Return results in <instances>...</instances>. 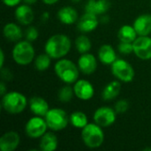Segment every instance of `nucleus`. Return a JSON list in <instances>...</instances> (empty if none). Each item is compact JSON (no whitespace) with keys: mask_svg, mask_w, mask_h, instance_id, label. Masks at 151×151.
I'll return each mask as SVG.
<instances>
[{"mask_svg":"<svg viewBox=\"0 0 151 151\" xmlns=\"http://www.w3.org/2000/svg\"><path fill=\"white\" fill-rule=\"evenodd\" d=\"M109 8L110 2L108 0H89L85 6V11L86 12L100 15L105 13Z\"/></svg>","mask_w":151,"mask_h":151,"instance_id":"19","label":"nucleus"},{"mask_svg":"<svg viewBox=\"0 0 151 151\" xmlns=\"http://www.w3.org/2000/svg\"><path fill=\"white\" fill-rule=\"evenodd\" d=\"M98 58L104 65H111L117 59L113 47L110 44H103L98 50Z\"/></svg>","mask_w":151,"mask_h":151,"instance_id":"21","label":"nucleus"},{"mask_svg":"<svg viewBox=\"0 0 151 151\" xmlns=\"http://www.w3.org/2000/svg\"><path fill=\"white\" fill-rule=\"evenodd\" d=\"M30 111L35 115L40 117H45L47 112L50 111L49 104L45 99L40 96H33L30 98L29 102Z\"/></svg>","mask_w":151,"mask_h":151,"instance_id":"16","label":"nucleus"},{"mask_svg":"<svg viewBox=\"0 0 151 151\" xmlns=\"http://www.w3.org/2000/svg\"><path fill=\"white\" fill-rule=\"evenodd\" d=\"M134 53L142 60L151 59V38L147 36H138L133 42Z\"/></svg>","mask_w":151,"mask_h":151,"instance_id":"10","label":"nucleus"},{"mask_svg":"<svg viewBox=\"0 0 151 151\" xmlns=\"http://www.w3.org/2000/svg\"><path fill=\"white\" fill-rule=\"evenodd\" d=\"M2 2L6 6L13 7V6H16V5L19 4V3L21 2V0H2Z\"/></svg>","mask_w":151,"mask_h":151,"instance_id":"33","label":"nucleus"},{"mask_svg":"<svg viewBox=\"0 0 151 151\" xmlns=\"http://www.w3.org/2000/svg\"><path fill=\"white\" fill-rule=\"evenodd\" d=\"M81 139L84 144L90 149H97L104 141V134L102 127L96 123H88L81 131Z\"/></svg>","mask_w":151,"mask_h":151,"instance_id":"3","label":"nucleus"},{"mask_svg":"<svg viewBox=\"0 0 151 151\" xmlns=\"http://www.w3.org/2000/svg\"><path fill=\"white\" fill-rule=\"evenodd\" d=\"M48 125L44 117L35 116L31 118L25 126L26 134L31 139L41 138L47 131Z\"/></svg>","mask_w":151,"mask_h":151,"instance_id":"8","label":"nucleus"},{"mask_svg":"<svg viewBox=\"0 0 151 151\" xmlns=\"http://www.w3.org/2000/svg\"><path fill=\"white\" fill-rule=\"evenodd\" d=\"M59 0H42V2L45 4H48V5H52V4H55L57 2H58Z\"/></svg>","mask_w":151,"mask_h":151,"instance_id":"36","label":"nucleus"},{"mask_svg":"<svg viewBox=\"0 0 151 151\" xmlns=\"http://www.w3.org/2000/svg\"><path fill=\"white\" fill-rule=\"evenodd\" d=\"M151 151V149L150 148H146V149H144V150H143V151Z\"/></svg>","mask_w":151,"mask_h":151,"instance_id":"39","label":"nucleus"},{"mask_svg":"<svg viewBox=\"0 0 151 151\" xmlns=\"http://www.w3.org/2000/svg\"><path fill=\"white\" fill-rule=\"evenodd\" d=\"M137 35H138L134 26H129V25L122 26L118 32V37L119 41L124 42H134L137 38Z\"/></svg>","mask_w":151,"mask_h":151,"instance_id":"24","label":"nucleus"},{"mask_svg":"<svg viewBox=\"0 0 151 151\" xmlns=\"http://www.w3.org/2000/svg\"><path fill=\"white\" fill-rule=\"evenodd\" d=\"M27 105V97L17 91L6 93L2 96V107L6 112L18 114L22 112Z\"/></svg>","mask_w":151,"mask_h":151,"instance_id":"4","label":"nucleus"},{"mask_svg":"<svg viewBox=\"0 0 151 151\" xmlns=\"http://www.w3.org/2000/svg\"><path fill=\"white\" fill-rule=\"evenodd\" d=\"M58 141L57 136L50 132H46L40 140V150L42 151H54L57 150Z\"/></svg>","mask_w":151,"mask_h":151,"instance_id":"22","label":"nucleus"},{"mask_svg":"<svg viewBox=\"0 0 151 151\" xmlns=\"http://www.w3.org/2000/svg\"><path fill=\"white\" fill-rule=\"evenodd\" d=\"M121 90V84L119 81H113L108 83L103 92H102V97L104 101H111L115 99Z\"/></svg>","mask_w":151,"mask_h":151,"instance_id":"23","label":"nucleus"},{"mask_svg":"<svg viewBox=\"0 0 151 151\" xmlns=\"http://www.w3.org/2000/svg\"><path fill=\"white\" fill-rule=\"evenodd\" d=\"M4 36L10 42H19L22 38V30L15 23L10 22L4 25L3 28Z\"/></svg>","mask_w":151,"mask_h":151,"instance_id":"20","label":"nucleus"},{"mask_svg":"<svg viewBox=\"0 0 151 151\" xmlns=\"http://www.w3.org/2000/svg\"><path fill=\"white\" fill-rule=\"evenodd\" d=\"M50 57L45 53V54H41L36 57L35 59V67L38 71H45L49 68L50 65Z\"/></svg>","mask_w":151,"mask_h":151,"instance_id":"27","label":"nucleus"},{"mask_svg":"<svg viewBox=\"0 0 151 151\" xmlns=\"http://www.w3.org/2000/svg\"><path fill=\"white\" fill-rule=\"evenodd\" d=\"M78 12L72 6H65L58 12V18L59 21L65 25L74 24L78 20Z\"/></svg>","mask_w":151,"mask_h":151,"instance_id":"18","label":"nucleus"},{"mask_svg":"<svg viewBox=\"0 0 151 151\" xmlns=\"http://www.w3.org/2000/svg\"><path fill=\"white\" fill-rule=\"evenodd\" d=\"M70 122L74 127L81 129L88 124L87 115L82 111L73 112L70 116Z\"/></svg>","mask_w":151,"mask_h":151,"instance_id":"25","label":"nucleus"},{"mask_svg":"<svg viewBox=\"0 0 151 151\" xmlns=\"http://www.w3.org/2000/svg\"><path fill=\"white\" fill-rule=\"evenodd\" d=\"M75 47H76V50L81 54H84V53H88L91 50L92 43H91V41L89 40V38L88 36L81 35L76 38Z\"/></svg>","mask_w":151,"mask_h":151,"instance_id":"26","label":"nucleus"},{"mask_svg":"<svg viewBox=\"0 0 151 151\" xmlns=\"http://www.w3.org/2000/svg\"><path fill=\"white\" fill-rule=\"evenodd\" d=\"M118 50L121 54L129 55L134 52V45L133 42H120L118 45Z\"/></svg>","mask_w":151,"mask_h":151,"instance_id":"29","label":"nucleus"},{"mask_svg":"<svg viewBox=\"0 0 151 151\" xmlns=\"http://www.w3.org/2000/svg\"><path fill=\"white\" fill-rule=\"evenodd\" d=\"M15 17L21 25H29L34 20V12L29 4H20L15 10Z\"/></svg>","mask_w":151,"mask_h":151,"instance_id":"17","label":"nucleus"},{"mask_svg":"<svg viewBox=\"0 0 151 151\" xmlns=\"http://www.w3.org/2000/svg\"><path fill=\"white\" fill-rule=\"evenodd\" d=\"M20 142V137L14 131L6 132L0 138L1 151H14Z\"/></svg>","mask_w":151,"mask_h":151,"instance_id":"14","label":"nucleus"},{"mask_svg":"<svg viewBox=\"0 0 151 151\" xmlns=\"http://www.w3.org/2000/svg\"><path fill=\"white\" fill-rule=\"evenodd\" d=\"M6 93H7V92H6L5 85H4V81H2L1 83H0V94H1V96H4Z\"/></svg>","mask_w":151,"mask_h":151,"instance_id":"34","label":"nucleus"},{"mask_svg":"<svg viewBox=\"0 0 151 151\" xmlns=\"http://www.w3.org/2000/svg\"><path fill=\"white\" fill-rule=\"evenodd\" d=\"M78 67L81 73L89 75L96 72L97 68V60L96 57L90 53L81 54L78 59Z\"/></svg>","mask_w":151,"mask_h":151,"instance_id":"12","label":"nucleus"},{"mask_svg":"<svg viewBox=\"0 0 151 151\" xmlns=\"http://www.w3.org/2000/svg\"><path fill=\"white\" fill-rule=\"evenodd\" d=\"M128 108H129L128 102L125 99H121L116 103L114 110L116 111L117 113H125L128 110Z\"/></svg>","mask_w":151,"mask_h":151,"instance_id":"30","label":"nucleus"},{"mask_svg":"<svg viewBox=\"0 0 151 151\" xmlns=\"http://www.w3.org/2000/svg\"><path fill=\"white\" fill-rule=\"evenodd\" d=\"M87 1H89V0H87Z\"/></svg>","mask_w":151,"mask_h":151,"instance_id":"41","label":"nucleus"},{"mask_svg":"<svg viewBox=\"0 0 151 151\" xmlns=\"http://www.w3.org/2000/svg\"><path fill=\"white\" fill-rule=\"evenodd\" d=\"M12 58L20 65H27L35 59V49L31 42L19 41L12 49Z\"/></svg>","mask_w":151,"mask_h":151,"instance_id":"5","label":"nucleus"},{"mask_svg":"<svg viewBox=\"0 0 151 151\" xmlns=\"http://www.w3.org/2000/svg\"><path fill=\"white\" fill-rule=\"evenodd\" d=\"M134 27L139 36H147L151 34V14L138 16L134 21Z\"/></svg>","mask_w":151,"mask_h":151,"instance_id":"15","label":"nucleus"},{"mask_svg":"<svg viewBox=\"0 0 151 151\" xmlns=\"http://www.w3.org/2000/svg\"><path fill=\"white\" fill-rule=\"evenodd\" d=\"M117 112L114 109L103 106L98 108L94 113V121L102 127H108L116 121Z\"/></svg>","mask_w":151,"mask_h":151,"instance_id":"9","label":"nucleus"},{"mask_svg":"<svg viewBox=\"0 0 151 151\" xmlns=\"http://www.w3.org/2000/svg\"><path fill=\"white\" fill-rule=\"evenodd\" d=\"M111 70L112 74L122 82H131L135 75L134 69L126 60L117 58L111 65Z\"/></svg>","mask_w":151,"mask_h":151,"instance_id":"7","label":"nucleus"},{"mask_svg":"<svg viewBox=\"0 0 151 151\" xmlns=\"http://www.w3.org/2000/svg\"><path fill=\"white\" fill-rule=\"evenodd\" d=\"M72 47L70 38L63 34H57L50 36L44 46L45 53L51 58L59 59L68 54Z\"/></svg>","mask_w":151,"mask_h":151,"instance_id":"1","label":"nucleus"},{"mask_svg":"<svg viewBox=\"0 0 151 151\" xmlns=\"http://www.w3.org/2000/svg\"><path fill=\"white\" fill-rule=\"evenodd\" d=\"M24 2H25V4H29V5H31V4H34L37 0H23Z\"/></svg>","mask_w":151,"mask_h":151,"instance_id":"38","label":"nucleus"},{"mask_svg":"<svg viewBox=\"0 0 151 151\" xmlns=\"http://www.w3.org/2000/svg\"><path fill=\"white\" fill-rule=\"evenodd\" d=\"M79 67L69 59H59L54 65L56 75L65 83L73 84L78 81Z\"/></svg>","mask_w":151,"mask_h":151,"instance_id":"2","label":"nucleus"},{"mask_svg":"<svg viewBox=\"0 0 151 151\" xmlns=\"http://www.w3.org/2000/svg\"><path fill=\"white\" fill-rule=\"evenodd\" d=\"M25 36H26V39L29 42H34L35 41L38 36H39V33H38V30L34 27H29L27 30H26V34H25Z\"/></svg>","mask_w":151,"mask_h":151,"instance_id":"31","label":"nucleus"},{"mask_svg":"<svg viewBox=\"0 0 151 151\" xmlns=\"http://www.w3.org/2000/svg\"><path fill=\"white\" fill-rule=\"evenodd\" d=\"M44 119L48 127L56 132L65 129L70 121V117H68L67 113L60 108L50 109Z\"/></svg>","mask_w":151,"mask_h":151,"instance_id":"6","label":"nucleus"},{"mask_svg":"<svg viewBox=\"0 0 151 151\" xmlns=\"http://www.w3.org/2000/svg\"><path fill=\"white\" fill-rule=\"evenodd\" d=\"M99 24L97 15L86 12L79 19L77 27L82 33H89L94 31Z\"/></svg>","mask_w":151,"mask_h":151,"instance_id":"13","label":"nucleus"},{"mask_svg":"<svg viewBox=\"0 0 151 151\" xmlns=\"http://www.w3.org/2000/svg\"><path fill=\"white\" fill-rule=\"evenodd\" d=\"M74 95L81 100L88 101L94 96L95 90L93 85L85 80H78L73 86Z\"/></svg>","mask_w":151,"mask_h":151,"instance_id":"11","label":"nucleus"},{"mask_svg":"<svg viewBox=\"0 0 151 151\" xmlns=\"http://www.w3.org/2000/svg\"><path fill=\"white\" fill-rule=\"evenodd\" d=\"M71 1H73V2H74V3H78V2H80L81 0H71Z\"/></svg>","mask_w":151,"mask_h":151,"instance_id":"40","label":"nucleus"},{"mask_svg":"<svg viewBox=\"0 0 151 151\" xmlns=\"http://www.w3.org/2000/svg\"><path fill=\"white\" fill-rule=\"evenodd\" d=\"M0 56H1V58H0V67L3 68L4 67V53L3 50H0Z\"/></svg>","mask_w":151,"mask_h":151,"instance_id":"35","label":"nucleus"},{"mask_svg":"<svg viewBox=\"0 0 151 151\" xmlns=\"http://www.w3.org/2000/svg\"><path fill=\"white\" fill-rule=\"evenodd\" d=\"M50 19V13L49 12H43L42 15V20L43 21H47L48 19Z\"/></svg>","mask_w":151,"mask_h":151,"instance_id":"37","label":"nucleus"},{"mask_svg":"<svg viewBox=\"0 0 151 151\" xmlns=\"http://www.w3.org/2000/svg\"><path fill=\"white\" fill-rule=\"evenodd\" d=\"M1 76L3 81H11L12 79V74L11 73V71L7 68H1Z\"/></svg>","mask_w":151,"mask_h":151,"instance_id":"32","label":"nucleus"},{"mask_svg":"<svg viewBox=\"0 0 151 151\" xmlns=\"http://www.w3.org/2000/svg\"><path fill=\"white\" fill-rule=\"evenodd\" d=\"M74 95L73 88H71L69 85L62 87L58 94V100L62 103H68L72 100L73 96Z\"/></svg>","mask_w":151,"mask_h":151,"instance_id":"28","label":"nucleus"}]
</instances>
